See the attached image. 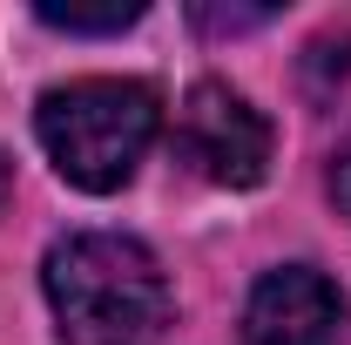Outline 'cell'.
<instances>
[{"mask_svg": "<svg viewBox=\"0 0 351 345\" xmlns=\"http://www.w3.org/2000/svg\"><path fill=\"white\" fill-rule=\"evenodd\" d=\"M47 304L68 345H156L169 325V278L122 230H75L47 251Z\"/></svg>", "mask_w": 351, "mask_h": 345, "instance_id": "1", "label": "cell"}, {"mask_svg": "<svg viewBox=\"0 0 351 345\" xmlns=\"http://www.w3.org/2000/svg\"><path fill=\"white\" fill-rule=\"evenodd\" d=\"M162 129V102L149 82H115V75H88V82L47 88L34 109L47 163L88 197H108L135 176L149 156V142Z\"/></svg>", "mask_w": 351, "mask_h": 345, "instance_id": "2", "label": "cell"}, {"mask_svg": "<svg viewBox=\"0 0 351 345\" xmlns=\"http://www.w3.org/2000/svg\"><path fill=\"white\" fill-rule=\"evenodd\" d=\"M176 156L217 190H257L270 176V122L223 82H196L176 109Z\"/></svg>", "mask_w": 351, "mask_h": 345, "instance_id": "3", "label": "cell"}, {"mask_svg": "<svg viewBox=\"0 0 351 345\" xmlns=\"http://www.w3.org/2000/svg\"><path fill=\"white\" fill-rule=\"evenodd\" d=\"M338 332H345V298L311 264L263 271L243 304V345H338Z\"/></svg>", "mask_w": 351, "mask_h": 345, "instance_id": "4", "label": "cell"}, {"mask_svg": "<svg viewBox=\"0 0 351 345\" xmlns=\"http://www.w3.org/2000/svg\"><path fill=\"white\" fill-rule=\"evenodd\" d=\"M34 21L61 27V34H122L142 21V0H41Z\"/></svg>", "mask_w": 351, "mask_h": 345, "instance_id": "5", "label": "cell"}, {"mask_svg": "<svg viewBox=\"0 0 351 345\" xmlns=\"http://www.w3.org/2000/svg\"><path fill=\"white\" fill-rule=\"evenodd\" d=\"M189 21L203 27V34H243V27H263V21H277V7H189Z\"/></svg>", "mask_w": 351, "mask_h": 345, "instance_id": "6", "label": "cell"}, {"mask_svg": "<svg viewBox=\"0 0 351 345\" xmlns=\"http://www.w3.org/2000/svg\"><path fill=\"white\" fill-rule=\"evenodd\" d=\"M331 203L351 216V135H345V149L331 156Z\"/></svg>", "mask_w": 351, "mask_h": 345, "instance_id": "7", "label": "cell"}, {"mask_svg": "<svg viewBox=\"0 0 351 345\" xmlns=\"http://www.w3.org/2000/svg\"><path fill=\"white\" fill-rule=\"evenodd\" d=\"M7 183H14V170H7V156H0V203H7Z\"/></svg>", "mask_w": 351, "mask_h": 345, "instance_id": "8", "label": "cell"}]
</instances>
